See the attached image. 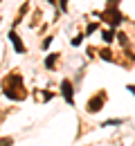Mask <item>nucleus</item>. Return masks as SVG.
I'll list each match as a JSON object with an SVG mask.
<instances>
[{"label": "nucleus", "instance_id": "obj_2", "mask_svg": "<svg viewBox=\"0 0 135 146\" xmlns=\"http://www.w3.org/2000/svg\"><path fill=\"white\" fill-rule=\"evenodd\" d=\"M101 106H104V94H97L88 101V112H99Z\"/></svg>", "mask_w": 135, "mask_h": 146}, {"label": "nucleus", "instance_id": "obj_6", "mask_svg": "<svg viewBox=\"0 0 135 146\" xmlns=\"http://www.w3.org/2000/svg\"><path fill=\"white\" fill-rule=\"evenodd\" d=\"M113 38H115V32H113V29H108V32H104V40H106V43H110Z\"/></svg>", "mask_w": 135, "mask_h": 146}, {"label": "nucleus", "instance_id": "obj_7", "mask_svg": "<svg viewBox=\"0 0 135 146\" xmlns=\"http://www.w3.org/2000/svg\"><path fill=\"white\" fill-rule=\"evenodd\" d=\"M128 90H131V92H133V94H135V86H128Z\"/></svg>", "mask_w": 135, "mask_h": 146}, {"label": "nucleus", "instance_id": "obj_1", "mask_svg": "<svg viewBox=\"0 0 135 146\" xmlns=\"http://www.w3.org/2000/svg\"><path fill=\"white\" fill-rule=\"evenodd\" d=\"M101 16H104V20H106V23H110V27H117V25L124 20V18H122V14L117 11V7H110V9H106Z\"/></svg>", "mask_w": 135, "mask_h": 146}, {"label": "nucleus", "instance_id": "obj_4", "mask_svg": "<svg viewBox=\"0 0 135 146\" xmlns=\"http://www.w3.org/2000/svg\"><path fill=\"white\" fill-rule=\"evenodd\" d=\"M9 38H11L14 47H16V52H20V54H23V52H25V45H23V40H20V38L16 36V32H11V34H9Z\"/></svg>", "mask_w": 135, "mask_h": 146}, {"label": "nucleus", "instance_id": "obj_5", "mask_svg": "<svg viewBox=\"0 0 135 146\" xmlns=\"http://www.w3.org/2000/svg\"><path fill=\"white\" fill-rule=\"evenodd\" d=\"M59 54H50L47 58H45V68H54V63H57Z\"/></svg>", "mask_w": 135, "mask_h": 146}, {"label": "nucleus", "instance_id": "obj_3", "mask_svg": "<svg viewBox=\"0 0 135 146\" xmlns=\"http://www.w3.org/2000/svg\"><path fill=\"white\" fill-rule=\"evenodd\" d=\"M61 90H63V97H65V101H68V104H72V101H74V97H72V83H70L68 79L61 83Z\"/></svg>", "mask_w": 135, "mask_h": 146}]
</instances>
